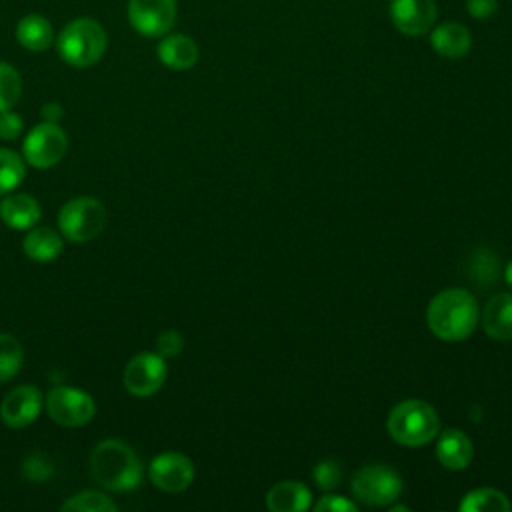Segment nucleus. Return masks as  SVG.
I'll return each instance as SVG.
<instances>
[{"instance_id": "obj_19", "label": "nucleus", "mask_w": 512, "mask_h": 512, "mask_svg": "<svg viewBox=\"0 0 512 512\" xmlns=\"http://www.w3.org/2000/svg\"><path fill=\"white\" fill-rule=\"evenodd\" d=\"M312 494L302 482H278L266 494V506L272 512H302L310 506Z\"/></svg>"}, {"instance_id": "obj_9", "label": "nucleus", "mask_w": 512, "mask_h": 512, "mask_svg": "<svg viewBox=\"0 0 512 512\" xmlns=\"http://www.w3.org/2000/svg\"><path fill=\"white\" fill-rule=\"evenodd\" d=\"M128 20L142 36H166L176 22V0H128Z\"/></svg>"}, {"instance_id": "obj_16", "label": "nucleus", "mask_w": 512, "mask_h": 512, "mask_svg": "<svg viewBox=\"0 0 512 512\" xmlns=\"http://www.w3.org/2000/svg\"><path fill=\"white\" fill-rule=\"evenodd\" d=\"M474 448L470 438L460 430H444L436 442V458L448 470H464L472 460Z\"/></svg>"}, {"instance_id": "obj_13", "label": "nucleus", "mask_w": 512, "mask_h": 512, "mask_svg": "<svg viewBox=\"0 0 512 512\" xmlns=\"http://www.w3.org/2000/svg\"><path fill=\"white\" fill-rule=\"evenodd\" d=\"M42 404L44 398L36 386H18L4 396L0 404V418L10 428H24L40 416Z\"/></svg>"}, {"instance_id": "obj_24", "label": "nucleus", "mask_w": 512, "mask_h": 512, "mask_svg": "<svg viewBox=\"0 0 512 512\" xmlns=\"http://www.w3.org/2000/svg\"><path fill=\"white\" fill-rule=\"evenodd\" d=\"M24 160L8 148H0V196L12 192L24 180Z\"/></svg>"}, {"instance_id": "obj_17", "label": "nucleus", "mask_w": 512, "mask_h": 512, "mask_svg": "<svg viewBox=\"0 0 512 512\" xmlns=\"http://www.w3.org/2000/svg\"><path fill=\"white\" fill-rule=\"evenodd\" d=\"M156 52L160 62L170 70H190L198 62V46L186 34L164 36Z\"/></svg>"}, {"instance_id": "obj_26", "label": "nucleus", "mask_w": 512, "mask_h": 512, "mask_svg": "<svg viewBox=\"0 0 512 512\" xmlns=\"http://www.w3.org/2000/svg\"><path fill=\"white\" fill-rule=\"evenodd\" d=\"M498 270H500V262L496 254L490 250H478L470 260V278L480 286L496 282Z\"/></svg>"}, {"instance_id": "obj_23", "label": "nucleus", "mask_w": 512, "mask_h": 512, "mask_svg": "<svg viewBox=\"0 0 512 512\" xmlns=\"http://www.w3.org/2000/svg\"><path fill=\"white\" fill-rule=\"evenodd\" d=\"M66 512H114L118 510V506L112 502V498H108L102 492H78L74 496H70L66 502H62L60 506Z\"/></svg>"}, {"instance_id": "obj_28", "label": "nucleus", "mask_w": 512, "mask_h": 512, "mask_svg": "<svg viewBox=\"0 0 512 512\" xmlns=\"http://www.w3.org/2000/svg\"><path fill=\"white\" fill-rule=\"evenodd\" d=\"M314 480L316 484L322 488V490H332L340 484L342 480V468L336 460L332 458H326V460H320L314 468Z\"/></svg>"}, {"instance_id": "obj_22", "label": "nucleus", "mask_w": 512, "mask_h": 512, "mask_svg": "<svg viewBox=\"0 0 512 512\" xmlns=\"http://www.w3.org/2000/svg\"><path fill=\"white\" fill-rule=\"evenodd\" d=\"M460 510L462 512H510L512 504L508 496L496 488H476L462 498Z\"/></svg>"}, {"instance_id": "obj_7", "label": "nucleus", "mask_w": 512, "mask_h": 512, "mask_svg": "<svg viewBox=\"0 0 512 512\" xmlns=\"http://www.w3.org/2000/svg\"><path fill=\"white\" fill-rule=\"evenodd\" d=\"M48 416L68 428L88 424L96 414V404L92 396L84 390L70 386H56L46 396Z\"/></svg>"}, {"instance_id": "obj_33", "label": "nucleus", "mask_w": 512, "mask_h": 512, "mask_svg": "<svg viewBox=\"0 0 512 512\" xmlns=\"http://www.w3.org/2000/svg\"><path fill=\"white\" fill-rule=\"evenodd\" d=\"M498 8V0H466V10L472 18H488L496 12Z\"/></svg>"}, {"instance_id": "obj_18", "label": "nucleus", "mask_w": 512, "mask_h": 512, "mask_svg": "<svg viewBox=\"0 0 512 512\" xmlns=\"http://www.w3.org/2000/svg\"><path fill=\"white\" fill-rule=\"evenodd\" d=\"M482 328L494 340H512V294L502 292L486 302Z\"/></svg>"}, {"instance_id": "obj_20", "label": "nucleus", "mask_w": 512, "mask_h": 512, "mask_svg": "<svg viewBox=\"0 0 512 512\" xmlns=\"http://www.w3.org/2000/svg\"><path fill=\"white\" fill-rule=\"evenodd\" d=\"M16 40L30 52H42L54 42L52 24L40 14H26L16 24Z\"/></svg>"}, {"instance_id": "obj_3", "label": "nucleus", "mask_w": 512, "mask_h": 512, "mask_svg": "<svg viewBox=\"0 0 512 512\" xmlns=\"http://www.w3.org/2000/svg\"><path fill=\"white\" fill-rule=\"evenodd\" d=\"M388 434L402 446H424L434 440L440 432V418L436 410L424 400H402L398 402L386 420Z\"/></svg>"}, {"instance_id": "obj_8", "label": "nucleus", "mask_w": 512, "mask_h": 512, "mask_svg": "<svg viewBox=\"0 0 512 512\" xmlns=\"http://www.w3.org/2000/svg\"><path fill=\"white\" fill-rule=\"evenodd\" d=\"M66 148L68 138L64 130L54 122H42L34 126L22 144L24 160L34 168H50L58 164L64 158Z\"/></svg>"}, {"instance_id": "obj_25", "label": "nucleus", "mask_w": 512, "mask_h": 512, "mask_svg": "<svg viewBox=\"0 0 512 512\" xmlns=\"http://www.w3.org/2000/svg\"><path fill=\"white\" fill-rule=\"evenodd\" d=\"M24 360V350L12 334H0V382L14 378Z\"/></svg>"}, {"instance_id": "obj_1", "label": "nucleus", "mask_w": 512, "mask_h": 512, "mask_svg": "<svg viewBox=\"0 0 512 512\" xmlns=\"http://www.w3.org/2000/svg\"><path fill=\"white\" fill-rule=\"evenodd\" d=\"M426 322L432 334L446 342L468 338L478 324L476 298L460 288L438 292L426 310Z\"/></svg>"}, {"instance_id": "obj_12", "label": "nucleus", "mask_w": 512, "mask_h": 512, "mask_svg": "<svg viewBox=\"0 0 512 512\" xmlns=\"http://www.w3.org/2000/svg\"><path fill=\"white\" fill-rule=\"evenodd\" d=\"M438 18L434 0H390V20L404 36H424Z\"/></svg>"}, {"instance_id": "obj_2", "label": "nucleus", "mask_w": 512, "mask_h": 512, "mask_svg": "<svg viewBox=\"0 0 512 512\" xmlns=\"http://www.w3.org/2000/svg\"><path fill=\"white\" fill-rule=\"evenodd\" d=\"M92 478L108 490H134L142 482V464L120 440H102L90 456Z\"/></svg>"}, {"instance_id": "obj_30", "label": "nucleus", "mask_w": 512, "mask_h": 512, "mask_svg": "<svg viewBox=\"0 0 512 512\" xmlns=\"http://www.w3.org/2000/svg\"><path fill=\"white\" fill-rule=\"evenodd\" d=\"M24 128V120L12 112V110H4L0 112V138L2 140H16L22 134Z\"/></svg>"}, {"instance_id": "obj_36", "label": "nucleus", "mask_w": 512, "mask_h": 512, "mask_svg": "<svg viewBox=\"0 0 512 512\" xmlns=\"http://www.w3.org/2000/svg\"><path fill=\"white\" fill-rule=\"evenodd\" d=\"M392 510H408L406 506H392Z\"/></svg>"}, {"instance_id": "obj_15", "label": "nucleus", "mask_w": 512, "mask_h": 512, "mask_svg": "<svg viewBox=\"0 0 512 512\" xmlns=\"http://www.w3.org/2000/svg\"><path fill=\"white\" fill-rule=\"evenodd\" d=\"M40 216V204L30 194H8L0 202V218L12 230H28Z\"/></svg>"}, {"instance_id": "obj_6", "label": "nucleus", "mask_w": 512, "mask_h": 512, "mask_svg": "<svg viewBox=\"0 0 512 512\" xmlns=\"http://www.w3.org/2000/svg\"><path fill=\"white\" fill-rule=\"evenodd\" d=\"M402 492L400 474L384 464H368L352 476V494L366 506H388Z\"/></svg>"}, {"instance_id": "obj_11", "label": "nucleus", "mask_w": 512, "mask_h": 512, "mask_svg": "<svg viewBox=\"0 0 512 512\" xmlns=\"http://www.w3.org/2000/svg\"><path fill=\"white\" fill-rule=\"evenodd\" d=\"M150 482L162 492H182L194 480V464L180 452L158 454L148 466Z\"/></svg>"}, {"instance_id": "obj_4", "label": "nucleus", "mask_w": 512, "mask_h": 512, "mask_svg": "<svg viewBox=\"0 0 512 512\" xmlns=\"http://www.w3.org/2000/svg\"><path fill=\"white\" fill-rule=\"evenodd\" d=\"M106 42V32L100 22L92 18H74L60 30L56 48L66 64L88 68L104 56Z\"/></svg>"}, {"instance_id": "obj_35", "label": "nucleus", "mask_w": 512, "mask_h": 512, "mask_svg": "<svg viewBox=\"0 0 512 512\" xmlns=\"http://www.w3.org/2000/svg\"><path fill=\"white\" fill-rule=\"evenodd\" d=\"M504 278H506V282L512 286V260L506 264V270H504Z\"/></svg>"}, {"instance_id": "obj_34", "label": "nucleus", "mask_w": 512, "mask_h": 512, "mask_svg": "<svg viewBox=\"0 0 512 512\" xmlns=\"http://www.w3.org/2000/svg\"><path fill=\"white\" fill-rule=\"evenodd\" d=\"M40 114H42L44 122H54V124H56V122L62 118L64 110H62V106H60V104H56V102H48V104H44V106H42Z\"/></svg>"}, {"instance_id": "obj_14", "label": "nucleus", "mask_w": 512, "mask_h": 512, "mask_svg": "<svg viewBox=\"0 0 512 512\" xmlns=\"http://www.w3.org/2000/svg\"><path fill=\"white\" fill-rule=\"evenodd\" d=\"M430 44L438 56L456 60L470 52L472 48V34L464 24L458 22H444L438 24L430 34Z\"/></svg>"}, {"instance_id": "obj_5", "label": "nucleus", "mask_w": 512, "mask_h": 512, "mask_svg": "<svg viewBox=\"0 0 512 512\" xmlns=\"http://www.w3.org/2000/svg\"><path fill=\"white\" fill-rule=\"evenodd\" d=\"M106 224V208L100 200L82 196L66 202L58 214V226L64 238L76 244L96 238Z\"/></svg>"}, {"instance_id": "obj_31", "label": "nucleus", "mask_w": 512, "mask_h": 512, "mask_svg": "<svg viewBox=\"0 0 512 512\" xmlns=\"http://www.w3.org/2000/svg\"><path fill=\"white\" fill-rule=\"evenodd\" d=\"M24 474L34 482H42L52 474V466L40 454H34L24 462Z\"/></svg>"}, {"instance_id": "obj_27", "label": "nucleus", "mask_w": 512, "mask_h": 512, "mask_svg": "<svg viewBox=\"0 0 512 512\" xmlns=\"http://www.w3.org/2000/svg\"><path fill=\"white\" fill-rule=\"evenodd\" d=\"M22 92V78L18 70L6 62H0V112L12 110Z\"/></svg>"}, {"instance_id": "obj_29", "label": "nucleus", "mask_w": 512, "mask_h": 512, "mask_svg": "<svg viewBox=\"0 0 512 512\" xmlns=\"http://www.w3.org/2000/svg\"><path fill=\"white\" fill-rule=\"evenodd\" d=\"M182 348H184V338L176 330H164L156 338V354H160L162 358H174L182 352Z\"/></svg>"}, {"instance_id": "obj_10", "label": "nucleus", "mask_w": 512, "mask_h": 512, "mask_svg": "<svg viewBox=\"0 0 512 512\" xmlns=\"http://www.w3.org/2000/svg\"><path fill=\"white\" fill-rule=\"evenodd\" d=\"M166 380V364L160 354L140 352L124 368V388L134 396H152Z\"/></svg>"}, {"instance_id": "obj_32", "label": "nucleus", "mask_w": 512, "mask_h": 512, "mask_svg": "<svg viewBox=\"0 0 512 512\" xmlns=\"http://www.w3.org/2000/svg\"><path fill=\"white\" fill-rule=\"evenodd\" d=\"M318 512H354L356 504L338 494H326L314 506Z\"/></svg>"}, {"instance_id": "obj_21", "label": "nucleus", "mask_w": 512, "mask_h": 512, "mask_svg": "<svg viewBox=\"0 0 512 512\" xmlns=\"http://www.w3.org/2000/svg\"><path fill=\"white\" fill-rule=\"evenodd\" d=\"M24 252L30 260L52 262L62 252V238L52 228H32L24 238Z\"/></svg>"}]
</instances>
